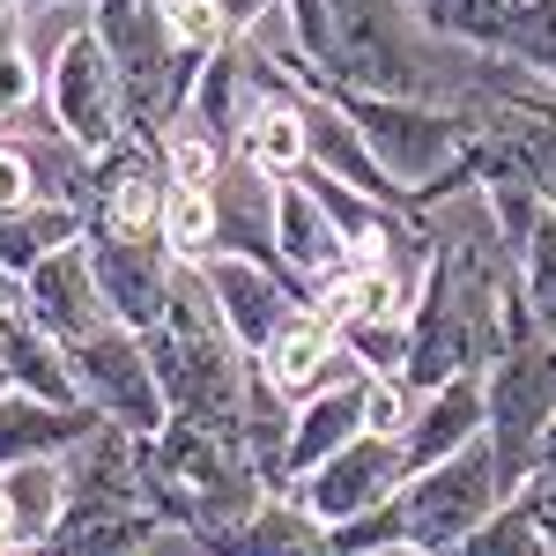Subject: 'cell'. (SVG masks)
Returning <instances> with one entry per match:
<instances>
[{
	"label": "cell",
	"instance_id": "obj_1",
	"mask_svg": "<svg viewBox=\"0 0 556 556\" xmlns=\"http://www.w3.org/2000/svg\"><path fill=\"white\" fill-rule=\"evenodd\" d=\"M149 342V364H156V386L172 401V416L208 430H245V393H253V356L230 342L223 312H215L201 267L178 275L172 312L141 334Z\"/></svg>",
	"mask_w": 556,
	"mask_h": 556
},
{
	"label": "cell",
	"instance_id": "obj_3",
	"mask_svg": "<svg viewBox=\"0 0 556 556\" xmlns=\"http://www.w3.org/2000/svg\"><path fill=\"white\" fill-rule=\"evenodd\" d=\"M482 408H490V445L497 460L527 482L534 453H542V430L556 424V334L534 327L527 298H505V342L482 364Z\"/></svg>",
	"mask_w": 556,
	"mask_h": 556
},
{
	"label": "cell",
	"instance_id": "obj_19",
	"mask_svg": "<svg viewBox=\"0 0 556 556\" xmlns=\"http://www.w3.org/2000/svg\"><path fill=\"white\" fill-rule=\"evenodd\" d=\"M83 238H89V215L83 208H67V201H30V208L0 215V275L23 282V275H38L52 253L83 245Z\"/></svg>",
	"mask_w": 556,
	"mask_h": 556
},
{
	"label": "cell",
	"instance_id": "obj_37",
	"mask_svg": "<svg viewBox=\"0 0 556 556\" xmlns=\"http://www.w3.org/2000/svg\"><path fill=\"white\" fill-rule=\"evenodd\" d=\"M23 8H89V0H23Z\"/></svg>",
	"mask_w": 556,
	"mask_h": 556
},
{
	"label": "cell",
	"instance_id": "obj_34",
	"mask_svg": "<svg viewBox=\"0 0 556 556\" xmlns=\"http://www.w3.org/2000/svg\"><path fill=\"white\" fill-rule=\"evenodd\" d=\"M8 542H23V527H15V505H8V482H0V549Z\"/></svg>",
	"mask_w": 556,
	"mask_h": 556
},
{
	"label": "cell",
	"instance_id": "obj_33",
	"mask_svg": "<svg viewBox=\"0 0 556 556\" xmlns=\"http://www.w3.org/2000/svg\"><path fill=\"white\" fill-rule=\"evenodd\" d=\"M534 475H542V482L556 490V424L542 430V453H534Z\"/></svg>",
	"mask_w": 556,
	"mask_h": 556
},
{
	"label": "cell",
	"instance_id": "obj_26",
	"mask_svg": "<svg viewBox=\"0 0 556 556\" xmlns=\"http://www.w3.org/2000/svg\"><path fill=\"white\" fill-rule=\"evenodd\" d=\"M497 60L556 83V0H513V30L497 45Z\"/></svg>",
	"mask_w": 556,
	"mask_h": 556
},
{
	"label": "cell",
	"instance_id": "obj_32",
	"mask_svg": "<svg viewBox=\"0 0 556 556\" xmlns=\"http://www.w3.org/2000/svg\"><path fill=\"white\" fill-rule=\"evenodd\" d=\"M215 8H223V30L230 38H253L267 15H282V0H215Z\"/></svg>",
	"mask_w": 556,
	"mask_h": 556
},
{
	"label": "cell",
	"instance_id": "obj_2",
	"mask_svg": "<svg viewBox=\"0 0 556 556\" xmlns=\"http://www.w3.org/2000/svg\"><path fill=\"white\" fill-rule=\"evenodd\" d=\"M334 15V75L342 89L379 97H445V52L408 0H327Z\"/></svg>",
	"mask_w": 556,
	"mask_h": 556
},
{
	"label": "cell",
	"instance_id": "obj_8",
	"mask_svg": "<svg viewBox=\"0 0 556 556\" xmlns=\"http://www.w3.org/2000/svg\"><path fill=\"white\" fill-rule=\"evenodd\" d=\"M89 267H97V290H104V312L134 327V334H149L178 298V267L164 253V238H119V230H89Z\"/></svg>",
	"mask_w": 556,
	"mask_h": 556
},
{
	"label": "cell",
	"instance_id": "obj_21",
	"mask_svg": "<svg viewBox=\"0 0 556 556\" xmlns=\"http://www.w3.org/2000/svg\"><path fill=\"white\" fill-rule=\"evenodd\" d=\"M156 149H164L172 186H223V172L238 164V149H230V141H215V134L201 127V119H186V112L156 134Z\"/></svg>",
	"mask_w": 556,
	"mask_h": 556
},
{
	"label": "cell",
	"instance_id": "obj_15",
	"mask_svg": "<svg viewBox=\"0 0 556 556\" xmlns=\"http://www.w3.org/2000/svg\"><path fill=\"white\" fill-rule=\"evenodd\" d=\"M267 230H275V253L290 260V275H304V282L349 260L334 223H327V208H319V193L304 186V172L267 178Z\"/></svg>",
	"mask_w": 556,
	"mask_h": 556
},
{
	"label": "cell",
	"instance_id": "obj_13",
	"mask_svg": "<svg viewBox=\"0 0 556 556\" xmlns=\"http://www.w3.org/2000/svg\"><path fill=\"white\" fill-rule=\"evenodd\" d=\"M97 424H104V416H97L89 401L60 408V401H38V393H23V386H8V393H0V468L60 460V453H75Z\"/></svg>",
	"mask_w": 556,
	"mask_h": 556
},
{
	"label": "cell",
	"instance_id": "obj_11",
	"mask_svg": "<svg viewBox=\"0 0 556 556\" xmlns=\"http://www.w3.org/2000/svg\"><path fill=\"white\" fill-rule=\"evenodd\" d=\"M253 364H260V379L275 386L290 408H298V401H312L319 386L356 379V364L342 356V334H334L319 312H304V304L282 319V327H275V334H267V349H260Z\"/></svg>",
	"mask_w": 556,
	"mask_h": 556
},
{
	"label": "cell",
	"instance_id": "obj_18",
	"mask_svg": "<svg viewBox=\"0 0 556 556\" xmlns=\"http://www.w3.org/2000/svg\"><path fill=\"white\" fill-rule=\"evenodd\" d=\"M349 438H364V379L319 386L312 401H298V416H290V490L319 460H334Z\"/></svg>",
	"mask_w": 556,
	"mask_h": 556
},
{
	"label": "cell",
	"instance_id": "obj_22",
	"mask_svg": "<svg viewBox=\"0 0 556 556\" xmlns=\"http://www.w3.org/2000/svg\"><path fill=\"white\" fill-rule=\"evenodd\" d=\"M0 482H8V505H15L23 542H45L60 505H67V468L60 460H23V468H0Z\"/></svg>",
	"mask_w": 556,
	"mask_h": 556
},
{
	"label": "cell",
	"instance_id": "obj_14",
	"mask_svg": "<svg viewBox=\"0 0 556 556\" xmlns=\"http://www.w3.org/2000/svg\"><path fill=\"white\" fill-rule=\"evenodd\" d=\"M490 430V408H482V371H460V379H445L438 393H416V416L401 430V453H408V475L430 468V460H445V453H460L468 438Z\"/></svg>",
	"mask_w": 556,
	"mask_h": 556
},
{
	"label": "cell",
	"instance_id": "obj_31",
	"mask_svg": "<svg viewBox=\"0 0 556 556\" xmlns=\"http://www.w3.org/2000/svg\"><path fill=\"white\" fill-rule=\"evenodd\" d=\"M416 416V393L401 379H364V430H386V438H401Z\"/></svg>",
	"mask_w": 556,
	"mask_h": 556
},
{
	"label": "cell",
	"instance_id": "obj_24",
	"mask_svg": "<svg viewBox=\"0 0 556 556\" xmlns=\"http://www.w3.org/2000/svg\"><path fill=\"white\" fill-rule=\"evenodd\" d=\"M438 556H556V542L534 527L527 497H513V505H497V513L482 519L468 542H453V549H438Z\"/></svg>",
	"mask_w": 556,
	"mask_h": 556
},
{
	"label": "cell",
	"instance_id": "obj_5",
	"mask_svg": "<svg viewBox=\"0 0 556 556\" xmlns=\"http://www.w3.org/2000/svg\"><path fill=\"white\" fill-rule=\"evenodd\" d=\"M45 119L60 141H75L83 156H104L112 141H127V89H119V67L97 30H67L52 67H45Z\"/></svg>",
	"mask_w": 556,
	"mask_h": 556
},
{
	"label": "cell",
	"instance_id": "obj_23",
	"mask_svg": "<svg viewBox=\"0 0 556 556\" xmlns=\"http://www.w3.org/2000/svg\"><path fill=\"white\" fill-rule=\"evenodd\" d=\"M334 334H342V356L356 364V379H401V364H408V312H371V319H349Z\"/></svg>",
	"mask_w": 556,
	"mask_h": 556
},
{
	"label": "cell",
	"instance_id": "obj_9",
	"mask_svg": "<svg viewBox=\"0 0 556 556\" xmlns=\"http://www.w3.org/2000/svg\"><path fill=\"white\" fill-rule=\"evenodd\" d=\"M401 482H408V453H401V438L364 430V438H349L334 460H319L290 497H298L319 527H334V519H356V513H371V505H386Z\"/></svg>",
	"mask_w": 556,
	"mask_h": 556
},
{
	"label": "cell",
	"instance_id": "obj_36",
	"mask_svg": "<svg viewBox=\"0 0 556 556\" xmlns=\"http://www.w3.org/2000/svg\"><path fill=\"white\" fill-rule=\"evenodd\" d=\"M0 556H45V549H38V542H8Z\"/></svg>",
	"mask_w": 556,
	"mask_h": 556
},
{
	"label": "cell",
	"instance_id": "obj_20",
	"mask_svg": "<svg viewBox=\"0 0 556 556\" xmlns=\"http://www.w3.org/2000/svg\"><path fill=\"white\" fill-rule=\"evenodd\" d=\"M156 238H164V253H172L178 267L215 260V245H223V208H215V186H172Z\"/></svg>",
	"mask_w": 556,
	"mask_h": 556
},
{
	"label": "cell",
	"instance_id": "obj_17",
	"mask_svg": "<svg viewBox=\"0 0 556 556\" xmlns=\"http://www.w3.org/2000/svg\"><path fill=\"white\" fill-rule=\"evenodd\" d=\"M238 164H253L260 178H290V172L312 164V149H304V97H298L290 75L275 89H260V104L245 112V127H238Z\"/></svg>",
	"mask_w": 556,
	"mask_h": 556
},
{
	"label": "cell",
	"instance_id": "obj_27",
	"mask_svg": "<svg viewBox=\"0 0 556 556\" xmlns=\"http://www.w3.org/2000/svg\"><path fill=\"white\" fill-rule=\"evenodd\" d=\"M379 542H408V519H401V490H393L386 505H371V513L334 519V527H327V556H364V549H379Z\"/></svg>",
	"mask_w": 556,
	"mask_h": 556
},
{
	"label": "cell",
	"instance_id": "obj_4",
	"mask_svg": "<svg viewBox=\"0 0 556 556\" xmlns=\"http://www.w3.org/2000/svg\"><path fill=\"white\" fill-rule=\"evenodd\" d=\"M519 482L505 460H497V445H490V430L468 438L460 453H445V460H430L401 482V519H408V542H424L430 556L453 549V542H468L482 519L497 513V505H513Z\"/></svg>",
	"mask_w": 556,
	"mask_h": 556
},
{
	"label": "cell",
	"instance_id": "obj_7",
	"mask_svg": "<svg viewBox=\"0 0 556 556\" xmlns=\"http://www.w3.org/2000/svg\"><path fill=\"white\" fill-rule=\"evenodd\" d=\"M172 201V172L156 134H127L104 156H89V230H119V238H156Z\"/></svg>",
	"mask_w": 556,
	"mask_h": 556
},
{
	"label": "cell",
	"instance_id": "obj_16",
	"mask_svg": "<svg viewBox=\"0 0 556 556\" xmlns=\"http://www.w3.org/2000/svg\"><path fill=\"white\" fill-rule=\"evenodd\" d=\"M23 298H30V312H38L60 342H83L89 327L112 319L104 312V290H97V267H89V245H67V253L45 260L38 275H23Z\"/></svg>",
	"mask_w": 556,
	"mask_h": 556
},
{
	"label": "cell",
	"instance_id": "obj_12",
	"mask_svg": "<svg viewBox=\"0 0 556 556\" xmlns=\"http://www.w3.org/2000/svg\"><path fill=\"white\" fill-rule=\"evenodd\" d=\"M201 282H208V298H215V312H223V327H230V342L245 349V356H260L267 349V334L298 312V298L260 267V260H245V253H215V260H201Z\"/></svg>",
	"mask_w": 556,
	"mask_h": 556
},
{
	"label": "cell",
	"instance_id": "obj_30",
	"mask_svg": "<svg viewBox=\"0 0 556 556\" xmlns=\"http://www.w3.org/2000/svg\"><path fill=\"white\" fill-rule=\"evenodd\" d=\"M30 201H45V178H38L30 141H0V215L30 208Z\"/></svg>",
	"mask_w": 556,
	"mask_h": 556
},
{
	"label": "cell",
	"instance_id": "obj_25",
	"mask_svg": "<svg viewBox=\"0 0 556 556\" xmlns=\"http://www.w3.org/2000/svg\"><path fill=\"white\" fill-rule=\"evenodd\" d=\"M519 298L534 312V327L556 334V208H542V223L527 230V245H519Z\"/></svg>",
	"mask_w": 556,
	"mask_h": 556
},
{
	"label": "cell",
	"instance_id": "obj_35",
	"mask_svg": "<svg viewBox=\"0 0 556 556\" xmlns=\"http://www.w3.org/2000/svg\"><path fill=\"white\" fill-rule=\"evenodd\" d=\"M364 556H430L424 542H379V549H364Z\"/></svg>",
	"mask_w": 556,
	"mask_h": 556
},
{
	"label": "cell",
	"instance_id": "obj_10",
	"mask_svg": "<svg viewBox=\"0 0 556 556\" xmlns=\"http://www.w3.org/2000/svg\"><path fill=\"white\" fill-rule=\"evenodd\" d=\"M0 371H8V386H23V393H38V401H60V408L83 401L75 364H67V342L30 312L23 282H8V275H0Z\"/></svg>",
	"mask_w": 556,
	"mask_h": 556
},
{
	"label": "cell",
	"instance_id": "obj_6",
	"mask_svg": "<svg viewBox=\"0 0 556 556\" xmlns=\"http://www.w3.org/2000/svg\"><path fill=\"white\" fill-rule=\"evenodd\" d=\"M67 364H75L83 401L104 416V424L134 430V438H156V430L172 424V401H164V386H156L149 342H141L134 327H119V319L89 327L83 342H67Z\"/></svg>",
	"mask_w": 556,
	"mask_h": 556
},
{
	"label": "cell",
	"instance_id": "obj_28",
	"mask_svg": "<svg viewBox=\"0 0 556 556\" xmlns=\"http://www.w3.org/2000/svg\"><path fill=\"white\" fill-rule=\"evenodd\" d=\"M38 97H45L38 60H30L23 30H8V38H0V127H8V119H30V104H38Z\"/></svg>",
	"mask_w": 556,
	"mask_h": 556
},
{
	"label": "cell",
	"instance_id": "obj_29",
	"mask_svg": "<svg viewBox=\"0 0 556 556\" xmlns=\"http://www.w3.org/2000/svg\"><path fill=\"white\" fill-rule=\"evenodd\" d=\"M156 8H164V23H172L178 52H201V60H208L215 45L230 38V30H223V8H215V0H156Z\"/></svg>",
	"mask_w": 556,
	"mask_h": 556
}]
</instances>
